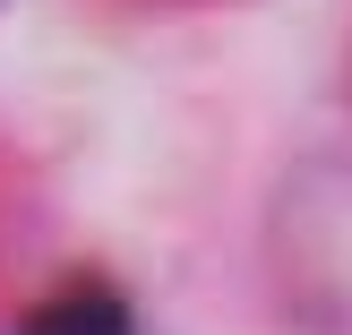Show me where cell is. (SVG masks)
I'll list each match as a JSON object with an SVG mask.
<instances>
[{"label": "cell", "instance_id": "1", "mask_svg": "<svg viewBox=\"0 0 352 335\" xmlns=\"http://www.w3.org/2000/svg\"><path fill=\"white\" fill-rule=\"evenodd\" d=\"M34 335H129V318H120L103 292H78V301L43 310V318H34Z\"/></svg>", "mask_w": 352, "mask_h": 335}]
</instances>
